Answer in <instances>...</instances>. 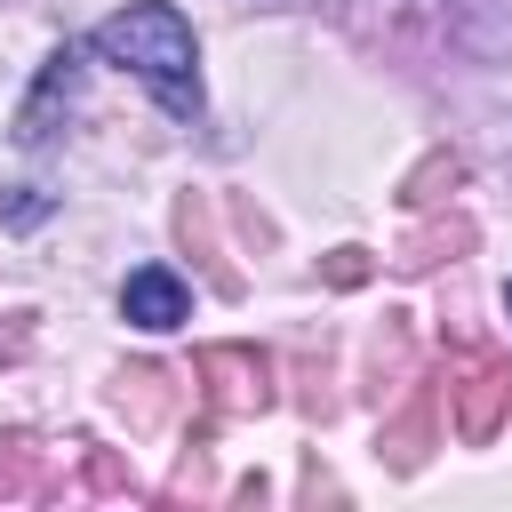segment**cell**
<instances>
[{"instance_id": "cell-2", "label": "cell", "mask_w": 512, "mask_h": 512, "mask_svg": "<svg viewBox=\"0 0 512 512\" xmlns=\"http://www.w3.org/2000/svg\"><path fill=\"white\" fill-rule=\"evenodd\" d=\"M448 392H456V432L480 448V440H496V424L512 408V360L504 352H464L456 376H448Z\"/></svg>"}, {"instance_id": "cell-5", "label": "cell", "mask_w": 512, "mask_h": 512, "mask_svg": "<svg viewBox=\"0 0 512 512\" xmlns=\"http://www.w3.org/2000/svg\"><path fill=\"white\" fill-rule=\"evenodd\" d=\"M424 432H432V392H416L408 408H400V424L384 432V456L408 472V464H424Z\"/></svg>"}, {"instance_id": "cell-8", "label": "cell", "mask_w": 512, "mask_h": 512, "mask_svg": "<svg viewBox=\"0 0 512 512\" xmlns=\"http://www.w3.org/2000/svg\"><path fill=\"white\" fill-rule=\"evenodd\" d=\"M40 216H48L40 192H8V224H40Z\"/></svg>"}, {"instance_id": "cell-1", "label": "cell", "mask_w": 512, "mask_h": 512, "mask_svg": "<svg viewBox=\"0 0 512 512\" xmlns=\"http://www.w3.org/2000/svg\"><path fill=\"white\" fill-rule=\"evenodd\" d=\"M96 56L120 64V72H136L160 96V112H176V120L200 112V40H192V24L168 0H136L120 16H104L96 24Z\"/></svg>"}, {"instance_id": "cell-3", "label": "cell", "mask_w": 512, "mask_h": 512, "mask_svg": "<svg viewBox=\"0 0 512 512\" xmlns=\"http://www.w3.org/2000/svg\"><path fill=\"white\" fill-rule=\"evenodd\" d=\"M120 312H128L136 328L168 336V328H184V312H192V288H184L168 264H144V272H128V288H120Z\"/></svg>"}, {"instance_id": "cell-6", "label": "cell", "mask_w": 512, "mask_h": 512, "mask_svg": "<svg viewBox=\"0 0 512 512\" xmlns=\"http://www.w3.org/2000/svg\"><path fill=\"white\" fill-rule=\"evenodd\" d=\"M456 176H464V168H456V152H432V160L408 176V208H432V200H440V184L456 192Z\"/></svg>"}, {"instance_id": "cell-9", "label": "cell", "mask_w": 512, "mask_h": 512, "mask_svg": "<svg viewBox=\"0 0 512 512\" xmlns=\"http://www.w3.org/2000/svg\"><path fill=\"white\" fill-rule=\"evenodd\" d=\"M504 304H512V288H504Z\"/></svg>"}, {"instance_id": "cell-4", "label": "cell", "mask_w": 512, "mask_h": 512, "mask_svg": "<svg viewBox=\"0 0 512 512\" xmlns=\"http://www.w3.org/2000/svg\"><path fill=\"white\" fill-rule=\"evenodd\" d=\"M200 368L232 376V384H216V408H264V400H272V360L248 352V344H208Z\"/></svg>"}, {"instance_id": "cell-7", "label": "cell", "mask_w": 512, "mask_h": 512, "mask_svg": "<svg viewBox=\"0 0 512 512\" xmlns=\"http://www.w3.org/2000/svg\"><path fill=\"white\" fill-rule=\"evenodd\" d=\"M320 280H328V288H360V280H368V248H328Z\"/></svg>"}]
</instances>
